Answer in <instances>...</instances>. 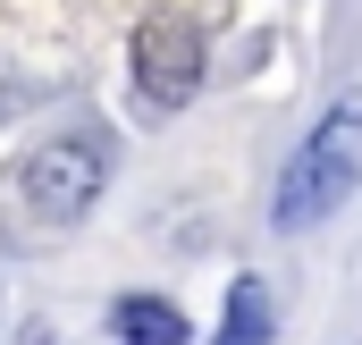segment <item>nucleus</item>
I'll list each match as a JSON object with an SVG mask.
<instances>
[{
	"label": "nucleus",
	"instance_id": "obj_1",
	"mask_svg": "<svg viewBox=\"0 0 362 345\" xmlns=\"http://www.w3.org/2000/svg\"><path fill=\"white\" fill-rule=\"evenodd\" d=\"M354 185H362V101H337L295 144V160H286V177H278V194H270V228L303 236V228L337 219Z\"/></svg>",
	"mask_w": 362,
	"mask_h": 345
},
{
	"label": "nucleus",
	"instance_id": "obj_2",
	"mask_svg": "<svg viewBox=\"0 0 362 345\" xmlns=\"http://www.w3.org/2000/svg\"><path fill=\"white\" fill-rule=\"evenodd\" d=\"M127 59H135V93H144L152 110H185V101L202 93V25H194L185 8H152V17L135 25Z\"/></svg>",
	"mask_w": 362,
	"mask_h": 345
},
{
	"label": "nucleus",
	"instance_id": "obj_3",
	"mask_svg": "<svg viewBox=\"0 0 362 345\" xmlns=\"http://www.w3.org/2000/svg\"><path fill=\"white\" fill-rule=\"evenodd\" d=\"M93 194H101V144L93 135H59V144H42L25 160V202L51 228H76L93 211Z\"/></svg>",
	"mask_w": 362,
	"mask_h": 345
},
{
	"label": "nucleus",
	"instance_id": "obj_4",
	"mask_svg": "<svg viewBox=\"0 0 362 345\" xmlns=\"http://www.w3.org/2000/svg\"><path fill=\"white\" fill-rule=\"evenodd\" d=\"M110 337H127V345H194V329H185L177 303H160V295H118L110 303Z\"/></svg>",
	"mask_w": 362,
	"mask_h": 345
},
{
	"label": "nucleus",
	"instance_id": "obj_5",
	"mask_svg": "<svg viewBox=\"0 0 362 345\" xmlns=\"http://www.w3.org/2000/svg\"><path fill=\"white\" fill-rule=\"evenodd\" d=\"M278 337V303L262 278H236L228 286V312H219V329H211V345H270Z\"/></svg>",
	"mask_w": 362,
	"mask_h": 345
}]
</instances>
